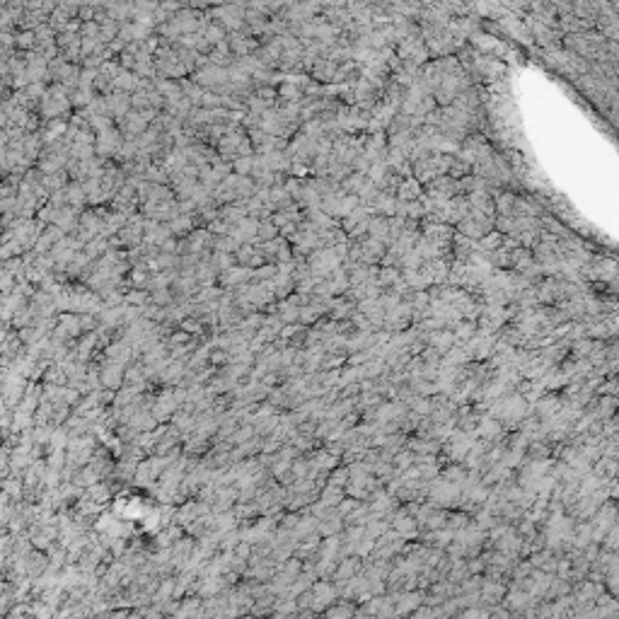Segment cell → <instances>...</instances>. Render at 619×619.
Masks as SVG:
<instances>
[{
	"instance_id": "obj_14",
	"label": "cell",
	"mask_w": 619,
	"mask_h": 619,
	"mask_svg": "<svg viewBox=\"0 0 619 619\" xmlns=\"http://www.w3.org/2000/svg\"><path fill=\"white\" fill-rule=\"evenodd\" d=\"M337 63H334V60H329V58H319L317 63H315L313 66V78L315 80H319V82H332L334 80V76H337Z\"/></svg>"
},
{
	"instance_id": "obj_6",
	"label": "cell",
	"mask_w": 619,
	"mask_h": 619,
	"mask_svg": "<svg viewBox=\"0 0 619 619\" xmlns=\"http://www.w3.org/2000/svg\"><path fill=\"white\" fill-rule=\"evenodd\" d=\"M227 41H230V49H232V54H235L237 58L254 54V51H257V46H259L257 36L247 34L245 30H240V32H230V34H227Z\"/></svg>"
},
{
	"instance_id": "obj_21",
	"label": "cell",
	"mask_w": 619,
	"mask_h": 619,
	"mask_svg": "<svg viewBox=\"0 0 619 619\" xmlns=\"http://www.w3.org/2000/svg\"><path fill=\"white\" fill-rule=\"evenodd\" d=\"M254 167H257V153H252V155H245V157H237V160L232 162V170H235L237 175L252 177Z\"/></svg>"
},
{
	"instance_id": "obj_24",
	"label": "cell",
	"mask_w": 619,
	"mask_h": 619,
	"mask_svg": "<svg viewBox=\"0 0 619 619\" xmlns=\"http://www.w3.org/2000/svg\"><path fill=\"white\" fill-rule=\"evenodd\" d=\"M82 5H92V8H97V10H102V8L106 5V0H82Z\"/></svg>"
},
{
	"instance_id": "obj_22",
	"label": "cell",
	"mask_w": 619,
	"mask_h": 619,
	"mask_svg": "<svg viewBox=\"0 0 619 619\" xmlns=\"http://www.w3.org/2000/svg\"><path fill=\"white\" fill-rule=\"evenodd\" d=\"M177 539H181V530H179V528H175V525H172V528H167L162 534H157V539H155V542H157V547H162V549H165V547H170L172 542H177Z\"/></svg>"
},
{
	"instance_id": "obj_4",
	"label": "cell",
	"mask_w": 619,
	"mask_h": 619,
	"mask_svg": "<svg viewBox=\"0 0 619 619\" xmlns=\"http://www.w3.org/2000/svg\"><path fill=\"white\" fill-rule=\"evenodd\" d=\"M192 80H196L199 85L203 87V90L223 92V87L227 85V68L216 66V63H211V60H208L206 66L196 68V71L192 73Z\"/></svg>"
},
{
	"instance_id": "obj_15",
	"label": "cell",
	"mask_w": 619,
	"mask_h": 619,
	"mask_svg": "<svg viewBox=\"0 0 619 619\" xmlns=\"http://www.w3.org/2000/svg\"><path fill=\"white\" fill-rule=\"evenodd\" d=\"M63 192H66L68 206L82 208L87 203V192H85V184H82V181H71V184H68Z\"/></svg>"
},
{
	"instance_id": "obj_7",
	"label": "cell",
	"mask_w": 619,
	"mask_h": 619,
	"mask_svg": "<svg viewBox=\"0 0 619 619\" xmlns=\"http://www.w3.org/2000/svg\"><path fill=\"white\" fill-rule=\"evenodd\" d=\"M230 235L235 237L240 245H249V242H257V235H259V218H252V216H245L240 223H235L230 230Z\"/></svg>"
},
{
	"instance_id": "obj_8",
	"label": "cell",
	"mask_w": 619,
	"mask_h": 619,
	"mask_svg": "<svg viewBox=\"0 0 619 619\" xmlns=\"http://www.w3.org/2000/svg\"><path fill=\"white\" fill-rule=\"evenodd\" d=\"M237 264L242 267H249V269H257L262 264H267V257H264V249L259 242H249V245H242L240 249L235 252Z\"/></svg>"
},
{
	"instance_id": "obj_26",
	"label": "cell",
	"mask_w": 619,
	"mask_h": 619,
	"mask_svg": "<svg viewBox=\"0 0 619 619\" xmlns=\"http://www.w3.org/2000/svg\"><path fill=\"white\" fill-rule=\"evenodd\" d=\"M227 3H232V0H211V5H227Z\"/></svg>"
},
{
	"instance_id": "obj_11",
	"label": "cell",
	"mask_w": 619,
	"mask_h": 619,
	"mask_svg": "<svg viewBox=\"0 0 619 619\" xmlns=\"http://www.w3.org/2000/svg\"><path fill=\"white\" fill-rule=\"evenodd\" d=\"M104 12L111 17V20H116L119 25H124V22L133 20L136 8H133V0H106Z\"/></svg>"
},
{
	"instance_id": "obj_1",
	"label": "cell",
	"mask_w": 619,
	"mask_h": 619,
	"mask_svg": "<svg viewBox=\"0 0 619 619\" xmlns=\"http://www.w3.org/2000/svg\"><path fill=\"white\" fill-rule=\"evenodd\" d=\"M254 192H257V181H254L252 177L232 172L230 177H225V179L213 189L211 199L218 203V206H225V203L245 201V199H249Z\"/></svg>"
},
{
	"instance_id": "obj_5",
	"label": "cell",
	"mask_w": 619,
	"mask_h": 619,
	"mask_svg": "<svg viewBox=\"0 0 619 619\" xmlns=\"http://www.w3.org/2000/svg\"><path fill=\"white\" fill-rule=\"evenodd\" d=\"M124 146V133L119 131V126L114 128H106V131L97 133V143H95V150L102 160H114L116 153L121 150Z\"/></svg>"
},
{
	"instance_id": "obj_23",
	"label": "cell",
	"mask_w": 619,
	"mask_h": 619,
	"mask_svg": "<svg viewBox=\"0 0 619 619\" xmlns=\"http://www.w3.org/2000/svg\"><path fill=\"white\" fill-rule=\"evenodd\" d=\"M346 0H322V8H344Z\"/></svg>"
},
{
	"instance_id": "obj_10",
	"label": "cell",
	"mask_w": 619,
	"mask_h": 619,
	"mask_svg": "<svg viewBox=\"0 0 619 619\" xmlns=\"http://www.w3.org/2000/svg\"><path fill=\"white\" fill-rule=\"evenodd\" d=\"M254 281V269H249V267H230L227 269V271H223L221 273V283L225 288H240V286H245V283H252Z\"/></svg>"
},
{
	"instance_id": "obj_25",
	"label": "cell",
	"mask_w": 619,
	"mask_h": 619,
	"mask_svg": "<svg viewBox=\"0 0 619 619\" xmlns=\"http://www.w3.org/2000/svg\"><path fill=\"white\" fill-rule=\"evenodd\" d=\"M339 496H341V493H339L337 488H327V491H324V501H337Z\"/></svg>"
},
{
	"instance_id": "obj_17",
	"label": "cell",
	"mask_w": 619,
	"mask_h": 619,
	"mask_svg": "<svg viewBox=\"0 0 619 619\" xmlns=\"http://www.w3.org/2000/svg\"><path fill=\"white\" fill-rule=\"evenodd\" d=\"M179 82H181V90H184V97H187V100L192 102L194 106L201 104V97H203V92H206V90H203V87L199 85L196 80H192V78H181Z\"/></svg>"
},
{
	"instance_id": "obj_13",
	"label": "cell",
	"mask_w": 619,
	"mask_h": 619,
	"mask_svg": "<svg viewBox=\"0 0 619 619\" xmlns=\"http://www.w3.org/2000/svg\"><path fill=\"white\" fill-rule=\"evenodd\" d=\"M208 56V60H211V63H216V66H223V68H227V66H232V63H235L237 60V56L232 54V49H230V41H221V44L218 46H213L211 49V54H206Z\"/></svg>"
},
{
	"instance_id": "obj_20",
	"label": "cell",
	"mask_w": 619,
	"mask_h": 619,
	"mask_svg": "<svg viewBox=\"0 0 619 619\" xmlns=\"http://www.w3.org/2000/svg\"><path fill=\"white\" fill-rule=\"evenodd\" d=\"M15 46L20 51H34L36 49V34L32 30H17L15 32Z\"/></svg>"
},
{
	"instance_id": "obj_19",
	"label": "cell",
	"mask_w": 619,
	"mask_h": 619,
	"mask_svg": "<svg viewBox=\"0 0 619 619\" xmlns=\"http://www.w3.org/2000/svg\"><path fill=\"white\" fill-rule=\"evenodd\" d=\"M281 235V230H278V225L271 221V218H262L259 221V235H257V242H269L273 240V237Z\"/></svg>"
},
{
	"instance_id": "obj_16",
	"label": "cell",
	"mask_w": 619,
	"mask_h": 619,
	"mask_svg": "<svg viewBox=\"0 0 619 619\" xmlns=\"http://www.w3.org/2000/svg\"><path fill=\"white\" fill-rule=\"evenodd\" d=\"M167 227H170V232L175 237H187L189 232L194 230V227H196V223H194V218L192 216H184V213H181V216H177V218H172L170 223H167Z\"/></svg>"
},
{
	"instance_id": "obj_18",
	"label": "cell",
	"mask_w": 619,
	"mask_h": 619,
	"mask_svg": "<svg viewBox=\"0 0 619 619\" xmlns=\"http://www.w3.org/2000/svg\"><path fill=\"white\" fill-rule=\"evenodd\" d=\"M73 20H76V17H73L68 10H63V8H56V10L49 15V25L56 30V34H58V32H63V30H66V27L71 25Z\"/></svg>"
},
{
	"instance_id": "obj_12",
	"label": "cell",
	"mask_w": 619,
	"mask_h": 619,
	"mask_svg": "<svg viewBox=\"0 0 619 619\" xmlns=\"http://www.w3.org/2000/svg\"><path fill=\"white\" fill-rule=\"evenodd\" d=\"M150 32H153V27L143 25V22L131 20V22H124V25H121V30H119V39L128 46V44H133V41H143V39H148V36H150Z\"/></svg>"
},
{
	"instance_id": "obj_3",
	"label": "cell",
	"mask_w": 619,
	"mask_h": 619,
	"mask_svg": "<svg viewBox=\"0 0 619 619\" xmlns=\"http://www.w3.org/2000/svg\"><path fill=\"white\" fill-rule=\"evenodd\" d=\"M213 22L223 27V30L230 34V32H240L245 30V8L237 5V3H227V5H213L208 10Z\"/></svg>"
},
{
	"instance_id": "obj_9",
	"label": "cell",
	"mask_w": 619,
	"mask_h": 619,
	"mask_svg": "<svg viewBox=\"0 0 619 619\" xmlns=\"http://www.w3.org/2000/svg\"><path fill=\"white\" fill-rule=\"evenodd\" d=\"M104 97H106V106H109V116L114 121H121L133 109L131 92H111V95H104Z\"/></svg>"
},
{
	"instance_id": "obj_2",
	"label": "cell",
	"mask_w": 619,
	"mask_h": 619,
	"mask_svg": "<svg viewBox=\"0 0 619 619\" xmlns=\"http://www.w3.org/2000/svg\"><path fill=\"white\" fill-rule=\"evenodd\" d=\"M73 109V102H71V92L66 87L60 85V82H51L49 90H46L44 100L39 104V114L44 121L51 119H66Z\"/></svg>"
}]
</instances>
